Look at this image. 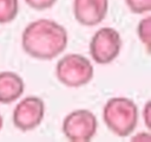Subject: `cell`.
<instances>
[{"mask_svg": "<svg viewBox=\"0 0 151 142\" xmlns=\"http://www.w3.org/2000/svg\"><path fill=\"white\" fill-rule=\"evenodd\" d=\"M68 36L65 27L51 19H39L29 22L21 36L24 51L32 58L51 60L67 46Z\"/></svg>", "mask_w": 151, "mask_h": 142, "instance_id": "1", "label": "cell"}, {"mask_svg": "<svg viewBox=\"0 0 151 142\" xmlns=\"http://www.w3.org/2000/svg\"><path fill=\"white\" fill-rule=\"evenodd\" d=\"M106 127L117 136L125 137L133 133L138 122V108L127 97H112L103 109Z\"/></svg>", "mask_w": 151, "mask_h": 142, "instance_id": "2", "label": "cell"}, {"mask_svg": "<svg viewBox=\"0 0 151 142\" xmlns=\"http://www.w3.org/2000/svg\"><path fill=\"white\" fill-rule=\"evenodd\" d=\"M93 65L83 54L68 53L57 64L55 76L60 83L68 88H80L93 78Z\"/></svg>", "mask_w": 151, "mask_h": 142, "instance_id": "3", "label": "cell"}, {"mask_svg": "<svg viewBox=\"0 0 151 142\" xmlns=\"http://www.w3.org/2000/svg\"><path fill=\"white\" fill-rule=\"evenodd\" d=\"M122 49V38L119 32L113 27H101L90 41V54L98 64L112 63Z\"/></svg>", "mask_w": 151, "mask_h": 142, "instance_id": "4", "label": "cell"}, {"mask_svg": "<svg viewBox=\"0 0 151 142\" xmlns=\"http://www.w3.org/2000/svg\"><path fill=\"white\" fill-rule=\"evenodd\" d=\"M98 128L97 117L87 109H78L71 111L63 121V133L74 142L91 141Z\"/></svg>", "mask_w": 151, "mask_h": 142, "instance_id": "5", "label": "cell"}, {"mask_svg": "<svg viewBox=\"0 0 151 142\" xmlns=\"http://www.w3.org/2000/svg\"><path fill=\"white\" fill-rule=\"evenodd\" d=\"M44 115V101L38 96H28L21 99L18 105H15L13 110V123L22 131L33 130L41 123Z\"/></svg>", "mask_w": 151, "mask_h": 142, "instance_id": "6", "label": "cell"}, {"mask_svg": "<svg viewBox=\"0 0 151 142\" xmlns=\"http://www.w3.org/2000/svg\"><path fill=\"white\" fill-rule=\"evenodd\" d=\"M109 9V0H73V15L84 26L100 24Z\"/></svg>", "mask_w": 151, "mask_h": 142, "instance_id": "7", "label": "cell"}, {"mask_svg": "<svg viewBox=\"0 0 151 142\" xmlns=\"http://www.w3.org/2000/svg\"><path fill=\"white\" fill-rule=\"evenodd\" d=\"M25 90L22 78L12 71L0 72V103L9 104L15 102Z\"/></svg>", "mask_w": 151, "mask_h": 142, "instance_id": "8", "label": "cell"}, {"mask_svg": "<svg viewBox=\"0 0 151 142\" xmlns=\"http://www.w3.org/2000/svg\"><path fill=\"white\" fill-rule=\"evenodd\" d=\"M19 12V0H0V24L13 21Z\"/></svg>", "mask_w": 151, "mask_h": 142, "instance_id": "9", "label": "cell"}, {"mask_svg": "<svg viewBox=\"0 0 151 142\" xmlns=\"http://www.w3.org/2000/svg\"><path fill=\"white\" fill-rule=\"evenodd\" d=\"M138 37L142 41V44L145 46V49L150 50V43H151V17H145L142 19L137 27Z\"/></svg>", "mask_w": 151, "mask_h": 142, "instance_id": "10", "label": "cell"}, {"mask_svg": "<svg viewBox=\"0 0 151 142\" xmlns=\"http://www.w3.org/2000/svg\"><path fill=\"white\" fill-rule=\"evenodd\" d=\"M127 7L132 13L142 14L151 9V0H125Z\"/></svg>", "mask_w": 151, "mask_h": 142, "instance_id": "11", "label": "cell"}, {"mask_svg": "<svg viewBox=\"0 0 151 142\" xmlns=\"http://www.w3.org/2000/svg\"><path fill=\"white\" fill-rule=\"evenodd\" d=\"M25 1L29 7L37 11H44L51 8L57 2V0H25Z\"/></svg>", "mask_w": 151, "mask_h": 142, "instance_id": "12", "label": "cell"}, {"mask_svg": "<svg viewBox=\"0 0 151 142\" xmlns=\"http://www.w3.org/2000/svg\"><path fill=\"white\" fill-rule=\"evenodd\" d=\"M143 120H144V123L146 125V128H151V121H150V114H151V102L147 101L144 105V109H143Z\"/></svg>", "mask_w": 151, "mask_h": 142, "instance_id": "13", "label": "cell"}, {"mask_svg": "<svg viewBox=\"0 0 151 142\" xmlns=\"http://www.w3.org/2000/svg\"><path fill=\"white\" fill-rule=\"evenodd\" d=\"M132 140L137 141V140H142V141H150V136L147 133H139L138 136H134L132 137Z\"/></svg>", "mask_w": 151, "mask_h": 142, "instance_id": "14", "label": "cell"}, {"mask_svg": "<svg viewBox=\"0 0 151 142\" xmlns=\"http://www.w3.org/2000/svg\"><path fill=\"white\" fill-rule=\"evenodd\" d=\"M2 124H4V120H2V116L0 115V130L2 129Z\"/></svg>", "mask_w": 151, "mask_h": 142, "instance_id": "15", "label": "cell"}]
</instances>
